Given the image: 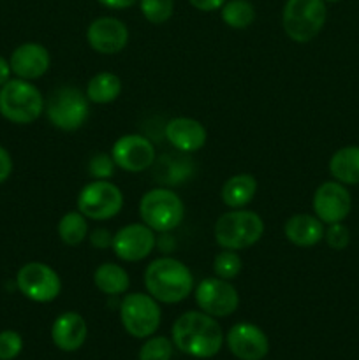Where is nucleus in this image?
Returning a JSON list of instances; mask_svg holds the SVG:
<instances>
[{"label": "nucleus", "mask_w": 359, "mask_h": 360, "mask_svg": "<svg viewBox=\"0 0 359 360\" xmlns=\"http://www.w3.org/2000/svg\"><path fill=\"white\" fill-rule=\"evenodd\" d=\"M139 9L144 20L151 25H162L171 20L175 13V0H139Z\"/></svg>", "instance_id": "nucleus-29"}, {"label": "nucleus", "mask_w": 359, "mask_h": 360, "mask_svg": "<svg viewBox=\"0 0 359 360\" xmlns=\"http://www.w3.org/2000/svg\"><path fill=\"white\" fill-rule=\"evenodd\" d=\"M175 246H176V241L175 238H172L171 232H160V236L157 238V245H155V248H158L164 253H171L175 252Z\"/></svg>", "instance_id": "nucleus-37"}, {"label": "nucleus", "mask_w": 359, "mask_h": 360, "mask_svg": "<svg viewBox=\"0 0 359 360\" xmlns=\"http://www.w3.org/2000/svg\"><path fill=\"white\" fill-rule=\"evenodd\" d=\"M220 9L222 21L234 30H245L256 20V7L248 0H229Z\"/></svg>", "instance_id": "nucleus-27"}, {"label": "nucleus", "mask_w": 359, "mask_h": 360, "mask_svg": "<svg viewBox=\"0 0 359 360\" xmlns=\"http://www.w3.org/2000/svg\"><path fill=\"white\" fill-rule=\"evenodd\" d=\"M165 139L180 153H196L206 144L208 132L199 120L176 116L165 123Z\"/></svg>", "instance_id": "nucleus-17"}, {"label": "nucleus", "mask_w": 359, "mask_h": 360, "mask_svg": "<svg viewBox=\"0 0 359 360\" xmlns=\"http://www.w3.org/2000/svg\"><path fill=\"white\" fill-rule=\"evenodd\" d=\"M264 236V221L256 211L231 210L220 214L215 224V241L224 250H246Z\"/></svg>", "instance_id": "nucleus-4"}, {"label": "nucleus", "mask_w": 359, "mask_h": 360, "mask_svg": "<svg viewBox=\"0 0 359 360\" xmlns=\"http://www.w3.org/2000/svg\"><path fill=\"white\" fill-rule=\"evenodd\" d=\"M23 350V338L16 330L0 333V360H14Z\"/></svg>", "instance_id": "nucleus-32"}, {"label": "nucleus", "mask_w": 359, "mask_h": 360, "mask_svg": "<svg viewBox=\"0 0 359 360\" xmlns=\"http://www.w3.org/2000/svg\"><path fill=\"white\" fill-rule=\"evenodd\" d=\"M172 345L171 340L164 336H150L146 338V341L141 347L139 360H171L172 357Z\"/></svg>", "instance_id": "nucleus-30"}, {"label": "nucleus", "mask_w": 359, "mask_h": 360, "mask_svg": "<svg viewBox=\"0 0 359 360\" xmlns=\"http://www.w3.org/2000/svg\"><path fill=\"white\" fill-rule=\"evenodd\" d=\"M187 153L182 155H162L160 158H155L153 162V176L155 181L160 183L162 186L180 185L187 181L192 176L194 162L185 157Z\"/></svg>", "instance_id": "nucleus-21"}, {"label": "nucleus", "mask_w": 359, "mask_h": 360, "mask_svg": "<svg viewBox=\"0 0 359 360\" xmlns=\"http://www.w3.org/2000/svg\"><path fill=\"white\" fill-rule=\"evenodd\" d=\"M157 245V236L144 224H129L113 234V252L122 262H141L148 259Z\"/></svg>", "instance_id": "nucleus-12"}, {"label": "nucleus", "mask_w": 359, "mask_h": 360, "mask_svg": "<svg viewBox=\"0 0 359 360\" xmlns=\"http://www.w3.org/2000/svg\"><path fill=\"white\" fill-rule=\"evenodd\" d=\"M324 224L315 214H294L284 225L285 239L298 248H312L319 245L324 239Z\"/></svg>", "instance_id": "nucleus-20"}, {"label": "nucleus", "mask_w": 359, "mask_h": 360, "mask_svg": "<svg viewBox=\"0 0 359 360\" xmlns=\"http://www.w3.org/2000/svg\"><path fill=\"white\" fill-rule=\"evenodd\" d=\"M324 0H287L282 11V25L289 39L299 44L313 41L326 25Z\"/></svg>", "instance_id": "nucleus-6"}, {"label": "nucleus", "mask_w": 359, "mask_h": 360, "mask_svg": "<svg viewBox=\"0 0 359 360\" xmlns=\"http://www.w3.org/2000/svg\"><path fill=\"white\" fill-rule=\"evenodd\" d=\"M88 239H90L92 246H95L97 250H108L113 245V234L104 227H97L88 232Z\"/></svg>", "instance_id": "nucleus-34"}, {"label": "nucleus", "mask_w": 359, "mask_h": 360, "mask_svg": "<svg viewBox=\"0 0 359 360\" xmlns=\"http://www.w3.org/2000/svg\"><path fill=\"white\" fill-rule=\"evenodd\" d=\"M87 41L99 55H116L129 44V28L118 18H97L88 25Z\"/></svg>", "instance_id": "nucleus-15"}, {"label": "nucleus", "mask_w": 359, "mask_h": 360, "mask_svg": "<svg viewBox=\"0 0 359 360\" xmlns=\"http://www.w3.org/2000/svg\"><path fill=\"white\" fill-rule=\"evenodd\" d=\"M324 239H326L327 246L331 250H336V252H341L348 246L351 243V231L345 227L344 224H331L327 225L326 232H324Z\"/></svg>", "instance_id": "nucleus-33"}, {"label": "nucleus", "mask_w": 359, "mask_h": 360, "mask_svg": "<svg viewBox=\"0 0 359 360\" xmlns=\"http://www.w3.org/2000/svg\"><path fill=\"white\" fill-rule=\"evenodd\" d=\"M13 172V158L6 148L0 146V183L7 181Z\"/></svg>", "instance_id": "nucleus-35"}, {"label": "nucleus", "mask_w": 359, "mask_h": 360, "mask_svg": "<svg viewBox=\"0 0 359 360\" xmlns=\"http://www.w3.org/2000/svg\"><path fill=\"white\" fill-rule=\"evenodd\" d=\"M18 290L34 302H51L62 292V280L51 266L44 262H28L16 274Z\"/></svg>", "instance_id": "nucleus-10"}, {"label": "nucleus", "mask_w": 359, "mask_h": 360, "mask_svg": "<svg viewBox=\"0 0 359 360\" xmlns=\"http://www.w3.org/2000/svg\"><path fill=\"white\" fill-rule=\"evenodd\" d=\"M243 269V260L234 250H224L217 253L213 260V273L217 278L232 281L239 276Z\"/></svg>", "instance_id": "nucleus-28"}, {"label": "nucleus", "mask_w": 359, "mask_h": 360, "mask_svg": "<svg viewBox=\"0 0 359 360\" xmlns=\"http://www.w3.org/2000/svg\"><path fill=\"white\" fill-rule=\"evenodd\" d=\"M116 164L111 153H97L88 162V174L94 179H109L115 174Z\"/></svg>", "instance_id": "nucleus-31"}, {"label": "nucleus", "mask_w": 359, "mask_h": 360, "mask_svg": "<svg viewBox=\"0 0 359 360\" xmlns=\"http://www.w3.org/2000/svg\"><path fill=\"white\" fill-rule=\"evenodd\" d=\"M172 345L194 359H211L222 350L224 330L217 319L204 311H185L175 320L171 329Z\"/></svg>", "instance_id": "nucleus-1"}, {"label": "nucleus", "mask_w": 359, "mask_h": 360, "mask_svg": "<svg viewBox=\"0 0 359 360\" xmlns=\"http://www.w3.org/2000/svg\"><path fill=\"white\" fill-rule=\"evenodd\" d=\"M111 157L116 167L127 172H143L151 169L155 158V146L141 134H125L118 137L111 148Z\"/></svg>", "instance_id": "nucleus-13"}, {"label": "nucleus", "mask_w": 359, "mask_h": 360, "mask_svg": "<svg viewBox=\"0 0 359 360\" xmlns=\"http://www.w3.org/2000/svg\"><path fill=\"white\" fill-rule=\"evenodd\" d=\"M94 283L99 290L109 297H120L129 292L130 278L123 266L115 262H104L95 269Z\"/></svg>", "instance_id": "nucleus-23"}, {"label": "nucleus", "mask_w": 359, "mask_h": 360, "mask_svg": "<svg viewBox=\"0 0 359 360\" xmlns=\"http://www.w3.org/2000/svg\"><path fill=\"white\" fill-rule=\"evenodd\" d=\"M144 288L162 304H178L194 292L192 271L172 257H160L148 264Z\"/></svg>", "instance_id": "nucleus-2"}, {"label": "nucleus", "mask_w": 359, "mask_h": 360, "mask_svg": "<svg viewBox=\"0 0 359 360\" xmlns=\"http://www.w3.org/2000/svg\"><path fill=\"white\" fill-rule=\"evenodd\" d=\"M329 172L341 185H359V146L340 148L329 158Z\"/></svg>", "instance_id": "nucleus-24"}, {"label": "nucleus", "mask_w": 359, "mask_h": 360, "mask_svg": "<svg viewBox=\"0 0 359 360\" xmlns=\"http://www.w3.org/2000/svg\"><path fill=\"white\" fill-rule=\"evenodd\" d=\"M48 122L63 132H74L87 123L90 116V101L76 86H58L51 91L44 104Z\"/></svg>", "instance_id": "nucleus-7"}, {"label": "nucleus", "mask_w": 359, "mask_h": 360, "mask_svg": "<svg viewBox=\"0 0 359 360\" xmlns=\"http://www.w3.org/2000/svg\"><path fill=\"white\" fill-rule=\"evenodd\" d=\"M196 304L213 319L231 316L239 306V294L234 285L222 278H204L194 288Z\"/></svg>", "instance_id": "nucleus-11"}, {"label": "nucleus", "mask_w": 359, "mask_h": 360, "mask_svg": "<svg viewBox=\"0 0 359 360\" xmlns=\"http://www.w3.org/2000/svg\"><path fill=\"white\" fill-rule=\"evenodd\" d=\"M324 2H338V0H324Z\"/></svg>", "instance_id": "nucleus-40"}, {"label": "nucleus", "mask_w": 359, "mask_h": 360, "mask_svg": "<svg viewBox=\"0 0 359 360\" xmlns=\"http://www.w3.org/2000/svg\"><path fill=\"white\" fill-rule=\"evenodd\" d=\"M229 350L239 360H263L270 352L266 333L256 323L239 322L229 329L225 336Z\"/></svg>", "instance_id": "nucleus-16"}, {"label": "nucleus", "mask_w": 359, "mask_h": 360, "mask_svg": "<svg viewBox=\"0 0 359 360\" xmlns=\"http://www.w3.org/2000/svg\"><path fill=\"white\" fill-rule=\"evenodd\" d=\"M160 302L155 301L150 294L132 292L125 294L120 301V320L123 329L136 340H146L153 336L160 327L162 311Z\"/></svg>", "instance_id": "nucleus-8"}, {"label": "nucleus", "mask_w": 359, "mask_h": 360, "mask_svg": "<svg viewBox=\"0 0 359 360\" xmlns=\"http://www.w3.org/2000/svg\"><path fill=\"white\" fill-rule=\"evenodd\" d=\"M11 74H13V70H11L9 60L0 55V86H4L11 79Z\"/></svg>", "instance_id": "nucleus-39"}, {"label": "nucleus", "mask_w": 359, "mask_h": 360, "mask_svg": "<svg viewBox=\"0 0 359 360\" xmlns=\"http://www.w3.org/2000/svg\"><path fill=\"white\" fill-rule=\"evenodd\" d=\"M56 232L63 245L77 246L88 238V221L80 211H69L60 218Z\"/></svg>", "instance_id": "nucleus-26"}, {"label": "nucleus", "mask_w": 359, "mask_h": 360, "mask_svg": "<svg viewBox=\"0 0 359 360\" xmlns=\"http://www.w3.org/2000/svg\"><path fill=\"white\" fill-rule=\"evenodd\" d=\"M190 6L196 7L197 11H203V13H211V11H218L224 6L227 0H189Z\"/></svg>", "instance_id": "nucleus-36"}, {"label": "nucleus", "mask_w": 359, "mask_h": 360, "mask_svg": "<svg viewBox=\"0 0 359 360\" xmlns=\"http://www.w3.org/2000/svg\"><path fill=\"white\" fill-rule=\"evenodd\" d=\"M139 217L144 225L155 232H172L182 225L185 204L176 192L168 186L151 188L141 197Z\"/></svg>", "instance_id": "nucleus-5"}, {"label": "nucleus", "mask_w": 359, "mask_h": 360, "mask_svg": "<svg viewBox=\"0 0 359 360\" xmlns=\"http://www.w3.org/2000/svg\"><path fill=\"white\" fill-rule=\"evenodd\" d=\"M11 70L20 79L34 81L44 76L51 65L49 51L39 42H25L18 46L11 55Z\"/></svg>", "instance_id": "nucleus-18"}, {"label": "nucleus", "mask_w": 359, "mask_h": 360, "mask_svg": "<svg viewBox=\"0 0 359 360\" xmlns=\"http://www.w3.org/2000/svg\"><path fill=\"white\" fill-rule=\"evenodd\" d=\"M88 327L83 316L76 311H65L55 319L51 326V340L58 350L76 352L84 345Z\"/></svg>", "instance_id": "nucleus-19"}, {"label": "nucleus", "mask_w": 359, "mask_h": 360, "mask_svg": "<svg viewBox=\"0 0 359 360\" xmlns=\"http://www.w3.org/2000/svg\"><path fill=\"white\" fill-rule=\"evenodd\" d=\"M122 79L115 72H99L87 83V97L94 104H111L122 95Z\"/></svg>", "instance_id": "nucleus-25"}, {"label": "nucleus", "mask_w": 359, "mask_h": 360, "mask_svg": "<svg viewBox=\"0 0 359 360\" xmlns=\"http://www.w3.org/2000/svg\"><path fill=\"white\" fill-rule=\"evenodd\" d=\"M257 193V179L252 174H234L225 179L220 190V199L231 210H241L253 200Z\"/></svg>", "instance_id": "nucleus-22"}, {"label": "nucleus", "mask_w": 359, "mask_h": 360, "mask_svg": "<svg viewBox=\"0 0 359 360\" xmlns=\"http://www.w3.org/2000/svg\"><path fill=\"white\" fill-rule=\"evenodd\" d=\"M44 97L27 79H9L0 86V115L16 125H30L44 112Z\"/></svg>", "instance_id": "nucleus-3"}, {"label": "nucleus", "mask_w": 359, "mask_h": 360, "mask_svg": "<svg viewBox=\"0 0 359 360\" xmlns=\"http://www.w3.org/2000/svg\"><path fill=\"white\" fill-rule=\"evenodd\" d=\"M76 207L87 220H111L122 211L123 193L109 179H94L80 190Z\"/></svg>", "instance_id": "nucleus-9"}, {"label": "nucleus", "mask_w": 359, "mask_h": 360, "mask_svg": "<svg viewBox=\"0 0 359 360\" xmlns=\"http://www.w3.org/2000/svg\"><path fill=\"white\" fill-rule=\"evenodd\" d=\"M101 6L108 7V9H129V7H132L134 4L137 2V0H97Z\"/></svg>", "instance_id": "nucleus-38"}, {"label": "nucleus", "mask_w": 359, "mask_h": 360, "mask_svg": "<svg viewBox=\"0 0 359 360\" xmlns=\"http://www.w3.org/2000/svg\"><path fill=\"white\" fill-rule=\"evenodd\" d=\"M313 213L324 225L340 224L352 210V197L340 181H324L313 193Z\"/></svg>", "instance_id": "nucleus-14"}]
</instances>
